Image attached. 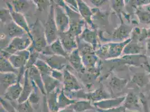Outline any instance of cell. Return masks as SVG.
<instances>
[{"label": "cell", "instance_id": "6da1fadb", "mask_svg": "<svg viewBox=\"0 0 150 112\" xmlns=\"http://www.w3.org/2000/svg\"><path fill=\"white\" fill-rule=\"evenodd\" d=\"M58 5L63 7L67 13L69 20V28L67 31L75 37H79L86 28L85 21L80 13L72 10L66 4L64 1H54Z\"/></svg>", "mask_w": 150, "mask_h": 112}, {"label": "cell", "instance_id": "7a4b0ae2", "mask_svg": "<svg viewBox=\"0 0 150 112\" xmlns=\"http://www.w3.org/2000/svg\"><path fill=\"white\" fill-rule=\"evenodd\" d=\"M129 38L123 42H109L99 47L96 50V54L99 58L105 60L115 59L123 54L125 45L131 42Z\"/></svg>", "mask_w": 150, "mask_h": 112}, {"label": "cell", "instance_id": "3957f363", "mask_svg": "<svg viewBox=\"0 0 150 112\" xmlns=\"http://www.w3.org/2000/svg\"><path fill=\"white\" fill-rule=\"evenodd\" d=\"M32 40L31 47L38 52L41 53L48 45L45 34L44 25L38 19L30 27Z\"/></svg>", "mask_w": 150, "mask_h": 112}, {"label": "cell", "instance_id": "277c9868", "mask_svg": "<svg viewBox=\"0 0 150 112\" xmlns=\"http://www.w3.org/2000/svg\"><path fill=\"white\" fill-rule=\"evenodd\" d=\"M48 45H50L59 38V33L54 20V1H52L47 21L44 25Z\"/></svg>", "mask_w": 150, "mask_h": 112}, {"label": "cell", "instance_id": "5b68a950", "mask_svg": "<svg viewBox=\"0 0 150 112\" xmlns=\"http://www.w3.org/2000/svg\"><path fill=\"white\" fill-rule=\"evenodd\" d=\"M31 44V38L28 34H26L23 36L12 39L8 46L4 50L12 55L18 52L28 50Z\"/></svg>", "mask_w": 150, "mask_h": 112}, {"label": "cell", "instance_id": "8992f818", "mask_svg": "<svg viewBox=\"0 0 150 112\" xmlns=\"http://www.w3.org/2000/svg\"><path fill=\"white\" fill-rule=\"evenodd\" d=\"M54 20L59 33L69 31V17L63 7L58 5L54 1Z\"/></svg>", "mask_w": 150, "mask_h": 112}, {"label": "cell", "instance_id": "52a82bcc", "mask_svg": "<svg viewBox=\"0 0 150 112\" xmlns=\"http://www.w3.org/2000/svg\"><path fill=\"white\" fill-rule=\"evenodd\" d=\"M39 58L47 63L52 69L61 71L67 66L69 61L67 58L63 56L57 55L45 56L40 53Z\"/></svg>", "mask_w": 150, "mask_h": 112}, {"label": "cell", "instance_id": "ba28073f", "mask_svg": "<svg viewBox=\"0 0 150 112\" xmlns=\"http://www.w3.org/2000/svg\"><path fill=\"white\" fill-rule=\"evenodd\" d=\"M63 90L65 93L82 89L81 85L74 75L67 69L63 70Z\"/></svg>", "mask_w": 150, "mask_h": 112}, {"label": "cell", "instance_id": "9c48e42d", "mask_svg": "<svg viewBox=\"0 0 150 112\" xmlns=\"http://www.w3.org/2000/svg\"><path fill=\"white\" fill-rule=\"evenodd\" d=\"M30 56L29 50L18 52L12 55L8 58L13 66L17 69H26V66Z\"/></svg>", "mask_w": 150, "mask_h": 112}, {"label": "cell", "instance_id": "30bf717a", "mask_svg": "<svg viewBox=\"0 0 150 112\" xmlns=\"http://www.w3.org/2000/svg\"><path fill=\"white\" fill-rule=\"evenodd\" d=\"M40 54L45 56L57 55L63 56L67 58V60L69 57V54L64 49L59 38L53 43L48 45Z\"/></svg>", "mask_w": 150, "mask_h": 112}, {"label": "cell", "instance_id": "8fae6325", "mask_svg": "<svg viewBox=\"0 0 150 112\" xmlns=\"http://www.w3.org/2000/svg\"><path fill=\"white\" fill-rule=\"evenodd\" d=\"M59 39L66 52L69 54L73 50L78 48L77 38L68 32L59 33Z\"/></svg>", "mask_w": 150, "mask_h": 112}, {"label": "cell", "instance_id": "7c38bea8", "mask_svg": "<svg viewBox=\"0 0 150 112\" xmlns=\"http://www.w3.org/2000/svg\"><path fill=\"white\" fill-rule=\"evenodd\" d=\"M23 89V85L21 84V82L18 81L8 87L2 96H4L3 98L4 99L10 102L17 101L21 95Z\"/></svg>", "mask_w": 150, "mask_h": 112}, {"label": "cell", "instance_id": "4fadbf2b", "mask_svg": "<svg viewBox=\"0 0 150 112\" xmlns=\"http://www.w3.org/2000/svg\"><path fill=\"white\" fill-rule=\"evenodd\" d=\"M125 96H121L115 98H110L103 100L100 101L93 103L96 108L100 109H109L120 106L122 103H124Z\"/></svg>", "mask_w": 150, "mask_h": 112}, {"label": "cell", "instance_id": "5bb4252c", "mask_svg": "<svg viewBox=\"0 0 150 112\" xmlns=\"http://www.w3.org/2000/svg\"><path fill=\"white\" fill-rule=\"evenodd\" d=\"M68 61L70 65L77 72L80 74H84L86 69L82 63V57L79 50L77 49L73 50L69 55Z\"/></svg>", "mask_w": 150, "mask_h": 112}, {"label": "cell", "instance_id": "9a60e30c", "mask_svg": "<svg viewBox=\"0 0 150 112\" xmlns=\"http://www.w3.org/2000/svg\"><path fill=\"white\" fill-rule=\"evenodd\" d=\"M0 81L1 96L8 87L19 81L18 75L15 73H1Z\"/></svg>", "mask_w": 150, "mask_h": 112}, {"label": "cell", "instance_id": "2e32d148", "mask_svg": "<svg viewBox=\"0 0 150 112\" xmlns=\"http://www.w3.org/2000/svg\"><path fill=\"white\" fill-rule=\"evenodd\" d=\"M7 5L8 7V9H9V10L10 11L11 13L13 21L20 28L24 29L31 38L30 28L28 25V22L25 19L24 14L15 12L13 9V6L11 3H7Z\"/></svg>", "mask_w": 150, "mask_h": 112}, {"label": "cell", "instance_id": "e0dca14e", "mask_svg": "<svg viewBox=\"0 0 150 112\" xmlns=\"http://www.w3.org/2000/svg\"><path fill=\"white\" fill-rule=\"evenodd\" d=\"M77 38L80 40L91 45L95 50H96L99 44V39L97 31L95 29H88L86 26L81 34Z\"/></svg>", "mask_w": 150, "mask_h": 112}, {"label": "cell", "instance_id": "ac0fdd59", "mask_svg": "<svg viewBox=\"0 0 150 112\" xmlns=\"http://www.w3.org/2000/svg\"><path fill=\"white\" fill-rule=\"evenodd\" d=\"M28 71L31 82L35 85L41 93L43 94L44 96H46L47 94L45 90L42 76L37 67L35 65L31 66V67L28 69Z\"/></svg>", "mask_w": 150, "mask_h": 112}, {"label": "cell", "instance_id": "d6986e66", "mask_svg": "<svg viewBox=\"0 0 150 112\" xmlns=\"http://www.w3.org/2000/svg\"><path fill=\"white\" fill-rule=\"evenodd\" d=\"M23 85V89L22 93L19 100L17 101V103L19 104L27 101L34 90V85L30 79L28 69H26L25 71L24 76V84Z\"/></svg>", "mask_w": 150, "mask_h": 112}, {"label": "cell", "instance_id": "ffe728a7", "mask_svg": "<svg viewBox=\"0 0 150 112\" xmlns=\"http://www.w3.org/2000/svg\"><path fill=\"white\" fill-rule=\"evenodd\" d=\"M79 7V13L81 15L82 18L85 21L86 23L93 29H95V27L93 21V13L88 5L82 0H77Z\"/></svg>", "mask_w": 150, "mask_h": 112}, {"label": "cell", "instance_id": "44dd1931", "mask_svg": "<svg viewBox=\"0 0 150 112\" xmlns=\"http://www.w3.org/2000/svg\"><path fill=\"white\" fill-rule=\"evenodd\" d=\"M4 25V34L11 39L14 38L23 36L27 34L24 29L17 25L13 20Z\"/></svg>", "mask_w": 150, "mask_h": 112}, {"label": "cell", "instance_id": "7402d4cb", "mask_svg": "<svg viewBox=\"0 0 150 112\" xmlns=\"http://www.w3.org/2000/svg\"><path fill=\"white\" fill-rule=\"evenodd\" d=\"M88 100L91 101V102H93V103H96L103 100L110 99L111 98L110 95L109 93H108V91L104 88L103 85H101V87L99 89H97L93 91L88 93Z\"/></svg>", "mask_w": 150, "mask_h": 112}, {"label": "cell", "instance_id": "603a6c76", "mask_svg": "<svg viewBox=\"0 0 150 112\" xmlns=\"http://www.w3.org/2000/svg\"><path fill=\"white\" fill-rule=\"evenodd\" d=\"M61 90L59 87L53 92L46 95L47 106L50 112H58L59 111L58 106V95Z\"/></svg>", "mask_w": 150, "mask_h": 112}, {"label": "cell", "instance_id": "cb8c5ba5", "mask_svg": "<svg viewBox=\"0 0 150 112\" xmlns=\"http://www.w3.org/2000/svg\"><path fill=\"white\" fill-rule=\"evenodd\" d=\"M139 101L140 99L136 95L133 93H131L125 96L123 106L127 111H140L141 107Z\"/></svg>", "mask_w": 150, "mask_h": 112}, {"label": "cell", "instance_id": "d4e9b609", "mask_svg": "<svg viewBox=\"0 0 150 112\" xmlns=\"http://www.w3.org/2000/svg\"><path fill=\"white\" fill-rule=\"evenodd\" d=\"M46 94L50 93L59 87L61 82L50 75H42Z\"/></svg>", "mask_w": 150, "mask_h": 112}, {"label": "cell", "instance_id": "484cf974", "mask_svg": "<svg viewBox=\"0 0 150 112\" xmlns=\"http://www.w3.org/2000/svg\"><path fill=\"white\" fill-rule=\"evenodd\" d=\"M132 29L128 26H126L122 22L121 25L118 29H117L112 34V39L113 40L121 41L125 39H127L131 32Z\"/></svg>", "mask_w": 150, "mask_h": 112}, {"label": "cell", "instance_id": "4316f807", "mask_svg": "<svg viewBox=\"0 0 150 112\" xmlns=\"http://www.w3.org/2000/svg\"><path fill=\"white\" fill-rule=\"evenodd\" d=\"M82 63L86 69H91L96 68V65L99 62V57L96 53H89L81 56Z\"/></svg>", "mask_w": 150, "mask_h": 112}, {"label": "cell", "instance_id": "83f0119b", "mask_svg": "<svg viewBox=\"0 0 150 112\" xmlns=\"http://www.w3.org/2000/svg\"><path fill=\"white\" fill-rule=\"evenodd\" d=\"M74 111L75 112H84L90 110H96V108L90 100H77L72 105Z\"/></svg>", "mask_w": 150, "mask_h": 112}, {"label": "cell", "instance_id": "f1b7e54d", "mask_svg": "<svg viewBox=\"0 0 150 112\" xmlns=\"http://www.w3.org/2000/svg\"><path fill=\"white\" fill-rule=\"evenodd\" d=\"M10 3L15 12L23 14L28 11L31 7L29 1L25 0L12 1Z\"/></svg>", "mask_w": 150, "mask_h": 112}, {"label": "cell", "instance_id": "f546056e", "mask_svg": "<svg viewBox=\"0 0 150 112\" xmlns=\"http://www.w3.org/2000/svg\"><path fill=\"white\" fill-rule=\"evenodd\" d=\"M128 81L125 79H122L117 76H112L109 81V85L112 91H120L124 87L127 86Z\"/></svg>", "mask_w": 150, "mask_h": 112}, {"label": "cell", "instance_id": "4dcf8cb0", "mask_svg": "<svg viewBox=\"0 0 150 112\" xmlns=\"http://www.w3.org/2000/svg\"><path fill=\"white\" fill-rule=\"evenodd\" d=\"M150 82V77L144 73H137L132 77V82L139 88L146 86Z\"/></svg>", "mask_w": 150, "mask_h": 112}, {"label": "cell", "instance_id": "1f68e13d", "mask_svg": "<svg viewBox=\"0 0 150 112\" xmlns=\"http://www.w3.org/2000/svg\"><path fill=\"white\" fill-rule=\"evenodd\" d=\"M0 72L1 73H15L18 75L19 69H15L8 59L0 57Z\"/></svg>", "mask_w": 150, "mask_h": 112}, {"label": "cell", "instance_id": "d6a6232c", "mask_svg": "<svg viewBox=\"0 0 150 112\" xmlns=\"http://www.w3.org/2000/svg\"><path fill=\"white\" fill-rule=\"evenodd\" d=\"M77 100L71 99L69 98L65 93L62 89L58 95V106L59 110L67 108L74 104Z\"/></svg>", "mask_w": 150, "mask_h": 112}, {"label": "cell", "instance_id": "836d02e7", "mask_svg": "<svg viewBox=\"0 0 150 112\" xmlns=\"http://www.w3.org/2000/svg\"><path fill=\"white\" fill-rule=\"evenodd\" d=\"M142 48L136 42L131 40L125 47L123 54L125 55H136L140 53Z\"/></svg>", "mask_w": 150, "mask_h": 112}, {"label": "cell", "instance_id": "e575fe53", "mask_svg": "<svg viewBox=\"0 0 150 112\" xmlns=\"http://www.w3.org/2000/svg\"><path fill=\"white\" fill-rule=\"evenodd\" d=\"M39 71L41 75H50L52 69L48 65V64L39 58L34 65Z\"/></svg>", "mask_w": 150, "mask_h": 112}, {"label": "cell", "instance_id": "d590c367", "mask_svg": "<svg viewBox=\"0 0 150 112\" xmlns=\"http://www.w3.org/2000/svg\"><path fill=\"white\" fill-rule=\"evenodd\" d=\"M19 112H34V108L30 103L27 100L23 103L16 104L15 102H10Z\"/></svg>", "mask_w": 150, "mask_h": 112}, {"label": "cell", "instance_id": "8d00e7d4", "mask_svg": "<svg viewBox=\"0 0 150 112\" xmlns=\"http://www.w3.org/2000/svg\"><path fill=\"white\" fill-rule=\"evenodd\" d=\"M0 19L1 23H2L4 25L13 21L11 13L8 9L1 8Z\"/></svg>", "mask_w": 150, "mask_h": 112}, {"label": "cell", "instance_id": "74e56055", "mask_svg": "<svg viewBox=\"0 0 150 112\" xmlns=\"http://www.w3.org/2000/svg\"><path fill=\"white\" fill-rule=\"evenodd\" d=\"M32 84L34 85V90L30 95V96H29V98L28 100L30 103V104L33 106V108H34V106H37L38 105V103H39V100H40V98H39L37 93V89H38V88L33 82H32Z\"/></svg>", "mask_w": 150, "mask_h": 112}, {"label": "cell", "instance_id": "f35d334b", "mask_svg": "<svg viewBox=\"0 0 150 112\" xmlns=\"http://www.w3.org/2000/svg\"><path fill=\"white\" fill-rule=\"evenodd\" d=\"M33 4L36 6L37 9L38 11H43L48 7H50L52 1H43V0H36L33 1Z\"/></svg>", "mask_w": 150, "mask_h": 112}, {"label": "cell", "instance_id": "ab89813d", "mask_svg": "<svg viewBox=\"0 0 150 112\" xmlns=\"http://www.w3.org/2000/svg\"><path fill=\"white\" fill-rule=\"evenodd\" d=\"M1 105L3 106L7 112H19L18 110L13 106V104L8 101L4 99L3 98L1 97Z\"/></svg>", "mask_w": 150, "mask_h": 112}, {"label": "cell", "instance_id": "60d3db41", "mask_svg": "<svg viewBox=\"0 0 150 112\" xmlns=\"http://www.w3.org/2000/svg\"><path fill=\"white\" fill-rule=\"evenodd\" d=\"M138 15L141 23L144 24L150 23V14L149 13L139 11L138 13Z\"/></svg>", "mask_w": 150, "mask_h": 112}, {"label": "cell", "instance_id": "b9f144b4", "mask_svg": "<svg viewBox=\"0 0 150 112\" xmlns=\"http://www.w3.org/2000/svg\"><path fill=\"white\" fill-rule=\"evenodd\" d=\"M50 76L61 83L63 82V73L60 71L52 69Z\"/></svg>", "mask_w": 150, "mask_h": 112}, {"label": "cell", "instance_id": "7bdbcfd3", "mask_svg": "<svg viewBox=\"0 0 150 112\" xmlns=\"http://www.w3.org/2000/svg\"><path fill=\"white\" fill-rule=\"evenodd\" d=\"M96 111L97 112H125L126 109L124 106H122L117 108H112V109H98L96 108Z\"/></svg>", "mask_w": 150, "mask_h": 112}, {"label": "cell", "instance_id": "ee69618b", "mask_svg": "<svg viewBox=\"0 0 150 112\" xmlns=\"http://www.w3.org/2000/svg\"><path fill=\"white\" fill-rule=\"evenodd\" d=\"M123 6H124V2L123 1H115L114 3L113 4L112 7L114 9V10L119 14L121 13V11L123 9Z\"/></svg>", "mask_w": 150, "mask_h": 112}, {"label": "cell", "instance_id": "f6af8a7d", "mask_svg": "<svg viewBox=\"0 0 150 112\" xmlns=\"http://www.w3.org/2000/svg\"><path fill=\"white\" fill-rule=\"evenodd\" d=\"M66 4L69 6L70 8H71L72 10H75L76 11L79 13V7H78V3L77 1L75 0H66L64 1Z\"/></svg>", "mask_w": 150, "mask_h": 112}, {"label": "cell", "instance_id": "bcb514c9", "mask_svg": "<svg viewBox=\"0 0 150 112\" xmlns=\"http://www.w3.org/2000/svg\"><path fill=\"white\" fill-rule=\"evenodd\" d=\"M140 101L141 102L142 104V107L144 109V112H150V109L149 108V106L147 104V103L146 101V100L145 99V98L144 96H141V98H140Z\"/></svg>", "mask_w": 150, "mask_h": 112}, {"label": "cell", "instance_id": "7dc6e473", "mask_svg": "<svg viewBox=\"0 0 150 112\" xmlns=\"http://www.w3.org/2000/svg\"><path fill=\"white\" fill-rule=\"evenodd\" d=\"M40 112H50L49 110V108L47 106V100H46V96H44V100H43V106L42 108V111Z\"/></svg>", "mask_w": 150, "mask_h": 112}, {"label": "cell", "instance_id": "c3c4849f", "mask_svg": "<svg viewBox=\"0 0 150 112\" xmlns=\"http://www.w3.org/2000/svg\"><path fill=\"white\" fill-rule=\"evenodd\" d=\"M90 2L94 5L96 7H99L100 5H101L102 4H104L106 1H101V0H98V1H90Z\"/></svg>", "mask_w": 150, "mask_h": 112}, {"label": "cell", "instance_id": "681fc988", "mask_svg": "<svg viewBox=\"0 0 150 112\" xmlns=\"http://www.w3.org/2000/svg\"><path fill=\"white\" fill-rule=\"evenodd\" d=\"M58 112H74V111L72 105V106L65 108L62 109H61Z\"/></svg>", "mask_w": 150, "mask_h": 112}, {"label": "cell", "instance_id": "f907efd6", "mask_svg": "<svg viewBox=\"0 0 150 112\" xmlns=\"http://www.w3.org/2000/svg\"><path fill=\"white\" fill-rule=\"evenodd\" d=\"M147 53L148 56L150 57V38H149V39L147 41Z\"/></svg>", "mask_w": 150, "mask_h": 112}, {"label": "cell", "instance_id": "816d5d0a", "mask_svg": "<svg viewBox=\"0 0 150 112\" xmlns=\"http://www.w3.org/2000/svg\"><path fill=\"white\" fill-rule=\"evenodd\" d=\"M0 112H7L6 111V110L5 109V108L3 106H2V105H1L0 106Z\"/></svg>", "mask_w": 150, "mask_h": 112}, {"label": "cell", "instance_id": "f5cc1de1", "mask_svg": "<svg viewBox=\"0 0 150 112\" xmlns=\"http://www.w3.org/2000/svg\"><path fill=\"white\" fill-rule=\"evenodd\" d=\"M147 37L150 38V28L149 30H147Z\"/></svg>", "mask_w": 150, "mask_h": 112}]
</instances>
